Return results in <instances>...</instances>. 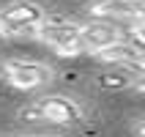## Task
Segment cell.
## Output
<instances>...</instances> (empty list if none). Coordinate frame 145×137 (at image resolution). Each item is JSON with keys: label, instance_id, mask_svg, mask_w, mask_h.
I'll return each mask as SVG.
<instances>
[{"label": "cell", "instance_id": "obj_1", "mask_svg": "<svg viewBox=\"0 0 145 137\" xmlns=\"http://www.w3.org/2000/svg\"><path fill=\"white\" fill-rule=\"evenodd\" d=\"M36 36L44 44H49L60 58H77V55L85 52V44L80 39V28L71 25V22H66V19H60V16L44 19L39 25V30H36Z\"/></svg>", "mask_w": 145, "mask_h": 137}, {"label": "cell", "instance_id": "obj_2", "mask_svg": "<svg viewBox=\"0 0 145 137\" xmlns=\"http://www.w3.org/2000/svg\"><path fill=\"white\" fill-rule=\"evenodd\" d=\"M19 118L27 121H49V123H80L82 107L66 96H44L36 104L19 110Z\"/></svg>", "mask_w": 145, "mask_h": 137}, {"label": "cell", "instance_id": "obj_3", "mask_svg": "<svg viewBox=\"0 0 145 137\" xmlns=\"http://www.w3.org/2000/svg\"><path fill=\"white\" fill-rule=\"evenodd\" d=\"M47 19L44 8L36 3H14L0 11V30L3 36H22V33H33L39 30V25Z\"/></svg>", "mask_w": 145, "mask_h": 137}, {"label": "cell", "instance_id": "obj_4", "mask_svg": "<svg viewBox=\"0 0 145 137\" xmlns=\"http://www.w3.org/2000/svg\"><path fill=\"white\" fill-rule=\"evenodd\" d=\"M3 74L6 80L19 90H33L52 80V69L44 63H33V60H6L3 63Z\"/></svg>", "mask_w": 145, "mask_h": 137}, {"label": "cell", "instance_id": "obj_5", "mask_svg": "<svg viewBox=\"0 0 145 137\" xmlns=\"http://www.w3.org/2000/svg\"><path fill=\"white\" fill-rule=\"evenodd\" d=\"M93 16H110V19H140L145 16L142 0H93L88 8Z\"/></svg>", "mask_w": 145, "mask_h": 137}, {"label": "cell", "instance_id": "obj_6", "mask_svg": "<svg viewBox=\"0 0 145 137\" xmlns=\"http://www.w3.org/2000/svg\"><path fill=\"white\" fill-rule=\"evenodd\" d=\"M80 39H82V44H85V49L99 52V49L121 41V33L110 22H90V25H85V28H80Z\"/></svg>", "mask_w": 145, "mask_h": 137}, {"label": "cell", "instance_id": "obj_7", "mask_svg": "<svg viewBox=\"0 0 145 137\" xmlns=\"http://www.w3.org/2000/svg\"><path fill=\"white\" fill-rule=\"evenodd\" d=\"M93 55H96L101 63L126 66V63H131V60L140 55V49H134L131 44H123V41H115V44H110V47H104V49H99V52H93Z\"/></svg>", "mask_w": 145, "mask_h": 137}, {"label": "cell", "instance_id": "obj_8", "mask_svg": "<svg viewBox=\"0 0 145 137\" xmlns=\"http://www.w3.org/2000/svg\"><path fill=\"white\" fill-rule=\"evenodd\" d=\"M129 82H131V80L126 77V74H101V77H99V85L107 88V90H112V88H126Z\"/></svg>", "mask_w": 145, "mask_h": 137}, {"label": "cell", "instance_id": "obj_9", "mask_svg": "<svg viewBox=\"0 0 145 137\" xmlns=\"http://www.w3.org/2000/svg\"><path fill=\"white\" fill-rule=\"evenodd\" d=\"M126 69H131V71H137V74H142V77H145V52H140L131 63H126Z\"/></svg>", "mask_w": 145, "mask_h": 137}, {"label": "cell", "instance_id": "obj_10", "mask_svg": "<svg viewBox=\"0 0 145 137\" xmlns=\"http://www.w3.org/2000/svg\"><path fill=\"white\" fill-rule=\"evenodd\" d=\"M131 36H134V41H140V44H145V19H140L134 28H131Z\"/></svg>", "mask_w": 145, "mask_h": 137}, {"label": "cell", "instance_id": "obj_11", "mask_svg": "<svg viewBox=\"0 0 145 137\" xmlns=\"http://www.w3.org/2000/svg\"><path fill=\"white\" fill-rule=\"evenodd\" d=\"M134 132H137L140 137H145V121H140V123H137V129H134Z\"/></svg>", "mask_w": 145, "mask_h": 137}, {"label": "cell", "instance_id": "obj_12", "mask_svg": "<svg viewBox=\"0 0 145 137\" xmlns=\"http://www.w3.org/2000/svg\"><path fill=\"white\" fill-rule=\"evenodd\" d=\"M0 39H3V30H0Z\"/></svg>", "mask_w": 145, "mask_h": 137}, {"label": "cell", "instance_id": "obj_13", "mask_svg": "<svg viewBox=\"0 0 145 137\" xmlns=\"http://www.w3.org/2000/svg\"><path fill=\"white\" fill-rule=\"evenodd\" d=\"M142 90H145V85H142Z\"/></svg>", "mask_w": 145, "mask_h": 137}]
</instances>
